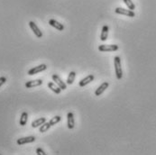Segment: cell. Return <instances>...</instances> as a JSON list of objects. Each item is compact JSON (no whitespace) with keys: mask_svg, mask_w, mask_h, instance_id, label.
Listing matches in <instances>:
<instances>
[{"mask_svg":"<svg viewBox=\"0 0 156 155\" xmlns=\"http://www.w3.org/2000/svg\"><path fill=\"white\" fill-rule=\"evenodd\" d=\"M114 64H115V71H116V76L117 80H121L123 77V70L121 67V59L120 57L116 56L114 59Z\"/></svg>","mask_w":156,"mask_h":155,"instance_id":"6da1fadb","label":"cell"},{"mask_svg":"<svg viewBox=\"0 0 156 155\" xmlns=\"http://www.w3.org/2000/svg\"><path fill=\"white\" fill-rule=\"evenodd\" d=\"M119 49L118 45L116 44H102L98 46V51H116Z\"/></svg>","mask_w":156,"mask_h":155,"instance_id":"7a4b0ae2","label":"cell"},{"mask_svg":"<svg viewBox=\"0 0 156 155\" xmlns=\"http://www.w3.org/2000/svg\"><path fill=\"white\" fill-rule=\"evenodd\" d=\"M115 12L118 15H127L129 17H134L135 16V14L133 10H130V9H124L121 7H116L115 9Z\"/></svg>","mask_w":156,"mask_h":155,"instance_id":"3957f363","label":"cell"},{"mask_svg":"<svg viewBox=\"0 0 156 155\" xmlns=\"http://www.w3.org/2000/svg\"><path fill=\"white\" fill-rule=\"evenodd\" d=\"M47 69V66L45 64H41L39 66H36V67H33L31 69L28 70V75L30 76H33V75H35L37 73H40L42 71H44Z\"/></svg>","mask_w":156,"mask_h":155,"instance_id":"277c9868","label":"cell"},{"mask_svg":"<svg viewBox=\"0 0 156 155\" xmlns=\"http://www.w3.org/2000/svg\"><path fill=\"white\" fill-rule=\"evenodd\" d=\"M29 26H30V28L32 29V31L33 32V33L35 34V36H36L37 38L43 37V33H42V31L39 29V27L35 25L34 22H33V21L29 22Z\"/></svg>","mask_w":156,"mask_h":155,"instance_id":"5b68a950","label":"cell"},{"mask_svg":"<svg viewBox=\"0 0 156 155\" xmlns=\"http://www.w3.org/2000/svg\"><path fill=\"white\" fill-rule=\"evenodd\" d=\"M35 141V137L34 136H27V137H23V138L17 139L16 142L18 145H23V144H31Z\"/></svg>","mask_w":156,"mask_h":155,"instance_id":"8992f818","label":"cell"},{"mask_svg":"<svg viewBox=\"0 0 156 155\" xmlns=\"http://www.w3.org/2000/svg\"><path fill=\"white\" fill-rule=\"evenodd\" d=\"M52 80L55 81L56 84L62 88V90H65L66 88H67V86H66V83H64V81H62V80L60 78L57 74H53L52 76Z\"/></svg>","mask_w":156,"mask_h":155,"instance_id":"52a82bcc","label":"cell"},{"mask_svg":"<svg viewBox=\"0 0 156 155\" xmlns=\"http://www.w3.org/2000/svg\"><path fill=\"white\" fill-rule=\"evenodd\" d=\"M109 87V83L108 82H103L102 84L96 89V91H95V95L96 96H100L101 94H103L104 91H106V89Z\"/></svg>","mask_w":156,"mask_h":155,"instance_id":"ba28073f","label":"cell"},{"mask_svg":"<svg viewBox=\"0 0 156 155\" xmlns=\"http://www.w3.org/2000/svg\"><path fill=\"white\" fill-rule=\"evenodd\" d=\"M93 80H94V75H93V74H89V75H88L86 78H84L83 80H81L79 82V86H80V88L85 87L86 85H88V83H90V82L93 81Z\"/></svg>","mask_w":156,"mask_h":155,"instance_id":"9c48e42d","label":"cell"},{"mask_svg":"<svg viewBox=\"0 0 156 155\" xmlns=\"http://www.w3.org/2000/svg\"><path fill=\"white\" fill-rule=\"evenodd\" d=\"M43 84V80H31V81H27L25 83V88H32L34 87H39Z\"/></svg>","mask_w":156,"mask_h":155,"instance_id":"30bf717a","label":"cell"},{"mask_svg":"<svg viewBox=\"0 0 156 155\" xmlns=\"http://www.w3.org/2000/svg\"><path fill=\"white\" fill-rule=\"evenodd\" d=\"M67 120H68V128L69 129H73L74 126H75V120H74V115H73V113H68V115H67Z\"/></svg>","mask_w":156,"mask_h":155,"instance_id":"8fae6325","label":"cell"},{"mask_svg":"<svg viewBox=\"0 0 156 155\" xmlns=\"http://www.w3.org/2000/svg\"><path fill=\"white\" fill-rule=\"evenodd\" d=\"M49 23H50L51 26L56 28L58 31H63V30H64V25H62V23L57 22L54 19H50L49 20Z\"/></svg>","mask_w":156,"mask_h":155,"instance_id":"7c38bea8","label":"cell"},{"mask_svg":"<svg viewBox=\"0 0 156 155\" xmlns=\"http://www.w3.org/2000/svg\"><path fill=\"white\" fill-rule=\"evenodd\" d=\"M108 26L107 25H104L102 27V31H101V34H100V40L102 41H105L107 39V36H108Z\"/></svg>","mask_w":156,"mask_h":155,"instance_id":"4fadbf2b","label":"cell"},{"mask_svg":"<svg viewBox=\"0 0 156 155\" xmlns=\"http://www.w3.org/2000/svg\"><path fill=\"white\" fill-rule=\"evenodd\" d=\"M45 122H46V118H45V117L38 118V119H36V120L33 121V123H32V127H33V128L39 127V126H41L43 124H44Z\"/></svg>","mask_w":156,"mask_h":155,"instance_id":"5bb4252c","label":"cell"},{"mask_svg":"<svg viewBox=\"0 0 156 155\" xmlns=\"http://www.w3.org/2000/svg\"><path fill=\"white\" fill-rule=\"evenodd\" d=\"M48 88H51V90L53 91L54 93H56V94H60V93L62 92V88H60L58 85L54 84L53 82H49V83H48Z\"/></svg>","mask_w":156,"mask_h":155,"instance_id":"9a60e30c","label":"cell"},{"mask_svg":"<svg viewBox=\"0 0 156 155\" xmlns=\"http://www.w3.org/2000/svg\"><path fill=\"white\" fill-rule=\"evenodd\" d=\"M27 120H28V114L26 112H23L21 115V117H20V122H19L20 126H25L27 123Z\"/></svg>","mask_w":156,"mask_h":155,"instance_id":"2e32d148","label":"cell"},{"mask_svg":"<svg viewBox=\"0 0 156 155\" xmlns=\"http://www.w3.org/2000/svg\"><path fill=\"white\" fill-rule=\"evenodd\" d=\"M75 78H76V73L74 72V71H70V74H69L68 79H67V84L68 85L72 84V83L74 82V80H75Z\"/></svg>","mask_w":156,"mask_h":155,"instance_id":"e0dca14e","label":"cell"},{"mask_svg":"<svg viewBox=\"0 0 156 155\" xmlns=\"http://www.w3.org/2000/svg\"><path fill=\"white\" fill-rule=\"evenodd\" d=\"M51 124H50V123H44V124H43L42 126H40V132L41 133H45V132H47L48 130H49L50 128H51Z\"/></svg>","mask_w":156,"mask_h":155,"instance_id":"ac0fdd59","label":"cell"},{"mask_svg":"<svg viewBox=\"0 0 156 155\" xmlns=\"http://www.w3.org/2000/svg\"><path fill=\"white\" fill-rule=\"evenodd\" d=\"M62 120V117L60 116H55L54 117H52L51 120H50V124L52 126H55V124H57L59 122H61Z\"/></svg>","mask_w":156,"mask_h":155,"instance_id":"d6986e66","label":"cell"},{"mask_svg":"<svg viewBox=\"0 0 156 155\" xmlns=\"http://www.w3.org/2000/svg\"><path fill=\"white\" fill-rule=\"evenodd\" d=\"M124 1V3L127 5V7H128V9H130V10H135V4L131 1V0H123Z\"/></svg>","mask_w":156,"mask_h":155,"instance_id":"ffe728a7","label":"cell"},{"mask_svg":"<svg viewBox=\"0 0 156 155\" xmlns=\"http://www.w3.org/2000/svg\"><path fill=\"white\" fill-rule=\"evenodd\" d=\"M5 82H7V78H5V77H0V87H2Z\"/></svg>","mask_w":156,"mask_h":155,"instance_id":"44dd1931","label":"cell"},{"mask_svg":"<svg viewBox=\"0 0 156 155\" xmlns=\"http://www.w3.org/2000/svg\"><path fill=\"white\" fill-rule=\"evenodd\" d=\"M36 153H37L38 155H46V153L43 151V149H41V148H37Z\"/></svg>","mask_w":156,"mask_h":155,"instance_id":"7402d4cb","label":"cell"}]
</instances>
